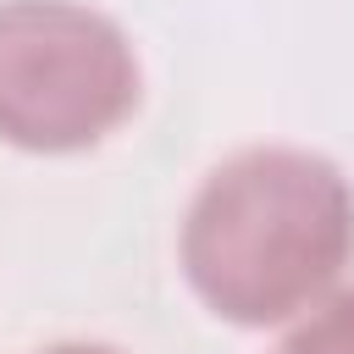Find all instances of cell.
<instances>
[{
  "instance_id": "1",
  "label": "cell",
  "mask_w": 354,
  "mask_h": 354,
  "mask_svg": "<svg viewBox=\"0 0 354 354\" xmlns=\"http://www.w3.org/2000/svg\"><path fill=\"white\" fill-rule=\"evenodd\" d=\"M354 266V183L304 144H243L221 155L183 205L177 271L188 293L238 332H282Z\"/></svg>"
},
{
  "instance_id": "2",
  "label": "cell",
  "mask_w": 354,
  "mask_h": 354,
  "mask_svg": "<svg viewBox=\"0 0 354 354\" xmlns=\"http://www.w3.org/2000/svg\"><path fill=\"white\" fill-rule=\"evenodd\" d=\"M144 105L133 33L88 0H0V144L88 155Z\"/></svg>"
},
{
  "instance_id": "3",
  "label": "cell",
  "mask_w": 354,
  "mask_h": 354,
  "mask_svg": "<svg viewBox=\"0 0 354 354\" xmlns=\"http://www.w3.org/2000/svg\"><path fill=\"white\" fill-rule=\"evenodd\" d=\"M271 354H354V282H343L293 326H282Z\"/></svg>"
},
{
  "instance_id": "4",
  "label": "cell",
  "mask_w": 354,
  "mask_h": 354,
  "mask_svg": "<svg viewBox=\"0 0 354 354\" xmlns=\"http://www.w3.org/2000/svg\"><path fill=\"white\" fill-rule=\"evenodd\" d=\"M33 354H127V348L100 343V337H61V343H44V348H33Z\"/></svg>"
}]
</instances>
